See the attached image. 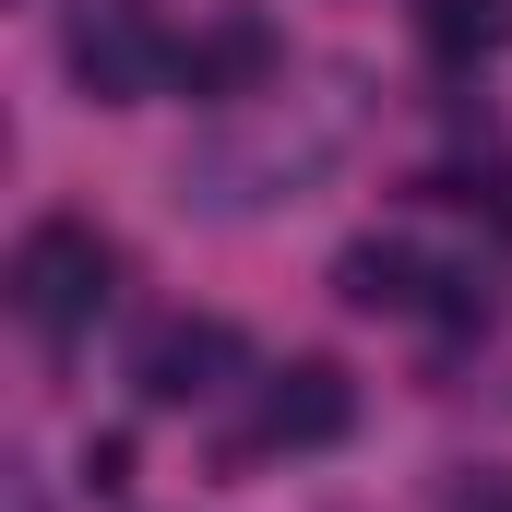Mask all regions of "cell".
Instances as JSON below:
<instances>
[{"label":"cell","mask_w":512,"mask_h":512,"mask_svg":"<svg viewBox=\"0 0 512 512\" xmlns=\"http://www.w3.org/2000/svg\"><path fill=\"white\" fill-rule=\"evenodd\" d=\"M286 72V36L262 24V12H215L191 48H179V96H203V108H239Z\"/></svg>","instance_id":"obj_4"},{"label":"cell","mask_w":512,"mask_h":512,"mask_svg":"<svg viewBox=\"0 0 512 512\" xmlns=\"http://www.w3.org/2000/svg\"><path fill=\"white\" fill-rule=\"evenodd\" d=\"M108 286H120V251H108L84 215H36V227L12 239V310H24L36 334H84V322L108 310Z\"/></svg>","instance_id":"obj_1"},{"label":"cell","mask_w":512,"mask_h":512,"mask_svg":"<svg viewBox=\"0 0 512 512\" xmlns=\"http://www.w3.org/2000/svg\"><path fill=\"white\" fill-rule=\"evenodd\" d=\"M60 60H72V84H84L96 108H143V96L179 84V48H167L143 12H120V0H84L72 36H60Z\"/></svg>","instance_id":"obj_2"},{"label":"cell","mask_w":512,"mask_h":512,"mask_svg":"<svg viewBox=\"0 0 512 512\" xmlns=\"http://www.w3.org/2000/svg\"><path fill=\"white\" fill-rule=\"evenodd\" d=\"M239 322H215V310H179V322H155L143 334V358H131V382H143V405H215V393L239 382Z\"/></svg>","instance_id":"obj_3"},{"label":"cell","mask_w":512,"mask_h":512,"mask_svg":"<svg viewBox=\"0 0 512 512\" xmlns=\"http://www.w3.org/2000/svg\"><path fill=\"white\" fill-rule=\"evenodd\" d=\"M120 477H131V441H120V429H108V441L84 453V489H120Z\"/></svg>","instance_id":"obj_8"},{"label":"cell","mask_w":512,"mask_h":512,"mask_svg":"<svg viewBox=\"0 0 512 512\" xmlns=\"http://www.w3.org/2000/svg\"><path fill=\"white\" fill-rule=\"evenodd\" d=\"M346 429H358V382H346L334 358L262 370V441H274V453H322V441H346Z\"/></svg>","instance_id":"obj_5"},{"label":"cell","mask_w":512,"mask_h":512,"mask_svg":"<svg viewBox=\"0 0 512 512\" xmlns=\"http://www.w3.org/2000/svg\"><path fill=\"white\" fill-rule=\"evenodd\" d=\"M429 286H441V274H429V262L405 251V239H358V251L334 262V298H346V310H382V322L429 310Z\"/></svg>","instance_id":"obj_6"},{"label":"cell","mask_w":512,"mask_h":512,"mask_svg":"<svg viewBox=\"0 0 512 512\" xmlns=\"http://www.w3.org/2000/svg\"><path fill=\"white\" fill-rule=\"evenodd\" d=\"M417 36H429L441 60H489L512 36V0H417Z\"/></svg>","instance_id":"obj_7"}]
</instances>
